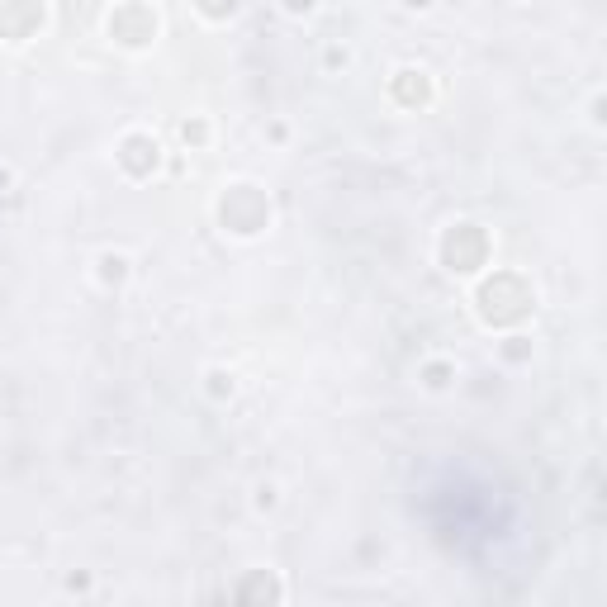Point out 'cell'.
Here are the masks:
<instances>
[{
	"mask_svg": "<svg viewBox=\"0 0 607 607\" xmlns=\"http://www.w3.org/2000/svg\"><path fill=\"white\" fill-rule=\"evenodd\" d=\"M100 266H105V271H100V280H105V285H124V280H128V256L105 252V256H100Z\"/></svg>",
	"mask_w": 607,
	"mask_h": 607,
	"instance_id": "1",
	"label": "cell"
},
{
	"mask_svg": "<svg viewBox=\"0 0 607 607\" xmlns=\"http://www.w3.org/2000/svg\"><path fill=\"white\" fill-rule=\"evenodd\" d=\"M256 508H261V512L275 508V484H261V489H256Z\"/></svg>",
	"mask_w": 607,
	"mask_h": 607,
	"instance_id": "2",
	"label": "cell"
},
{
	"mask_svg": "<svg viewBox=\"0 0 607 607\" xmlns=\"http://www.w3.org/2000/svg\"><path fill=\"white\" fill-rule=\"evenodd\" d=\"M313 5H318V0H285V10H289V15H308Z\"/></svg>",
	"mask_w": 607,
	"mask_h": 607,
	"instance_id": "3",
	"label": "cell"
},
{
	"mask_svg": "<svg viewBox=\"0 0 607 607\" xmlns=\"http://www.w3.org/2000/svg\"><path fill=\"white\" fill-rule=\"evenodd\" d=\"M403 5H408V10H427L432 0H403Z\"/></svg>",
	"mask_w": 607,
	"mask_h": 607,
	"instance_id": "4",
	"label": "cell"
}]
</instances>
